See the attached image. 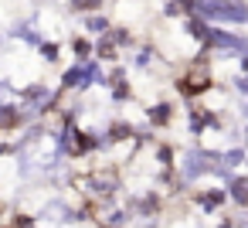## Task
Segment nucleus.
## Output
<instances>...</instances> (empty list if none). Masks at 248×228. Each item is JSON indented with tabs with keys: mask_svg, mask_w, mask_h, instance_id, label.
<instances>
[{
	"mask_svg": "<svg viewBox=\"0 0 248 228\" xmlns=\"http://www.w3.org/2000/svg\"><path fill=\"white\" fill-rule=\"evenodd\" d=\"M99 65L95 62H78L68 75H65V89H85L89 82H99Z\"/></svg>",
	"mask_w": 248,
	"mask_h": 228,
	"instance_id": "7ed1b4c3",
	"label": "nucleus"
},
{
	"mask_svg": "<svg viewBox=\"0 0 248 228\" xmlns=\"http://www.w3.org/2000/svg\"><path fill=\"white\" fill-rule=\"evenodd\" d=\"M211 82H214V72H211V62H190L187 68H184V82H180V89L187 92V96H201V92H207L211 89Z\"/></svg>",
	"mask_w": 248,
	"mask_h": 228,
	"instance_id": "f03ea898",
	"label": "nucleus"
},
{
	"mask_svg": "<svg viewBox=\"0 0 248 228\" xmlns=\"http://www.w3.org/2000/svg\"><path fill=\"white\" fill-rule=\"evenodd\" d=\"M85 28H89V31H95V34H99V31H106V28H109V24H106V17H89V21H85Z\"/></svg>",
	"mask_w": 248,
	"mask_h": 228,
	"instance_id": "20e7f679",
	"label": "nucleus"
},
{
	"mask_svg": "<svg viewBox=\"0 0 248 228\" xmlns=\"http://www.w3.org/2000/svg\"><path fill=\"white\" fill-rule=\"evenodd\" d=\"M187 11L207 24H248L245 0H187Z\"/></svg>",
	"mask_w": 248,
	"mask_h": 228,
	"instance_id": "f257e3e1",
	"label": "nucleus"
}]
</instances>
